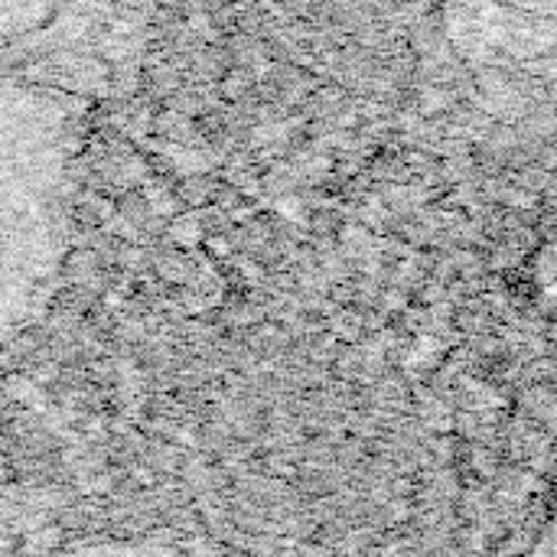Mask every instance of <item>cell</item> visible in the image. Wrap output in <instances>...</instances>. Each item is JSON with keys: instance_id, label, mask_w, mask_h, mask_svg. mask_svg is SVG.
<instances>
[{"instance_id": "6da1fadb", "label": "cell", "mask_w": 557, "mask_h": 557, "mask_svg": "<svg viewBox=\"0 0 557 557\" xmlns=\"http://www.w3.org/2000/svg\"><path fill=\"white\" fill-rule=\"evenodd\" d=\"M91 101L0 78V343L52 310L75 238Z\"/></svg>"}, {"instance_id": "7a4b0ae2", "label": "cell", "mask_w": 557, "mask_h": 557, "mask_svg": "<svg viewBox=\"0 0 557 557\" xmlns=\"http://www.w3.org/2000/svg\"><path fill=\"white\" fill-rule=\"evenodd\" d=\"M160 0H0V78L108 101L134 91Z\"/></svg>"}, {"instance_id": "3957f363", "label": "cell", "mask_w": 557, "mask_h": 557, "mask_svg": "<svg viewBox=\"0 0 557 557\" xmlns=\"http://www.w3.org/2000/svg\"><path fill=\"white\" fill-rule=\"evenodd\" d=\"M522 20H535V23H552L557 26V0H490Z\"/></svg>"}]
</instances>
